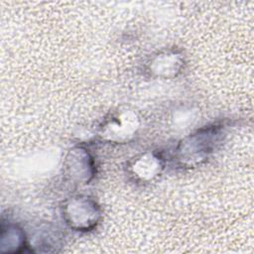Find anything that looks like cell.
I'll return each mask as SVG.
<instances>
[{
    "mask_svg": "<svg viewBox=\"0 0 254 254\" xmlns=\"http://www.w3.org/2000/svg\"><path fill=\"white\" fill-rule=\"evenodd\" d=\"M224 135L223 124L203 126L183 138L175 149V161L181 168H195L205 163Z\"/></svg>",
    "mask_w": 254,
    "mask_h": 254,
    "instance_id": "cell-1",
    "label": "cell"
},
{
    "mask_svg": "<svg viewBox=\"0 0 254 254\" xmlns=\"http://www.w3.org/2000/svg\"><path fill=\"white\" fill-rule=\"evenodd\" d=\"M61 211L67 227L77 232L93 230L102 217L100 205L93 197L85 194H75L66 198Z\"/></svg>",
    "mask_w": 254,
    "mask_h": 254,
    "instance_id": "cell-2",
    "label": "cell"
},
{
    "mask_svg": "<svg viewBox=\"0 0 254 254\" xmlns=\"http://www.w3.org/2000/svg\"><path fill=\"white\" fill-rule=\"evenodd\" d=\"M141 126L139 115L132 109L121 108L107 115L97 129V139L110 144H123L132 140Z\"/></svg>",
    "mask_w": 254,
    "mask_h": 254,
    "instance_id": "cell-3",
    "label": "cell"
},
{
    "mask_svg": "<svg viewBox=\"0 0 254 254\" xmlns=\"http://www.w3.org/2000/svg\"><path fill=\"white\" fill-rule=\"evenodd\" d=\"M64 175L75 185H86L93 179L95 163L88 149L74 146L67 151L64 160Z\"/></svg>",
    "mask_w": 254,
    "mask_h": 254,
    "instance_id": "cell-4",
    "label": "cell"
},
{
    "mask_svg": "<svg viewBox=\"0 0 254 254\" xmlns=\"http://www.w3.org/2000/svg\"><path fill=\"white\" fill-rule=\"evenodd\" d=\"M185 64L186 60L182 51L175 48L163 49L148 59L146 70L152 77L171 79L183 71Z\"/></svg>",
    "mask_w": 254,
    "mask_h": 254,
    "instance_id": "cell-5",
    "label": "cell"
},
{
    "mask_svg": "<svg viewBox=\"0 0 254 254\" xmlns=\"http://www.w3.org/2000/svg\"><path fill=\"white\" fill-rule=\"evenodd\" d=\"M165 169V159L157 151H146L131 158L126 166L128 176L136 183L155 181Z\"/></svg>",
    "mask_w": 254,
    "mask_h": 254,
    "instance_id": "cell-6",
    "label": "cell"
},
{
    "mask_svg": "<svg viewBox=\"0 0 254 254\" xmlns=\"http://www.w3.org/2000/svg\"><path fill=\"white\" fill-rule=\"evenodd\" d=\"M24 230L17 224L1 223L0 250L3 253H23L32 251Z\"/></svg>",
    "mask_w": 254,
    "mask_h": 254,
    "instance_id": "cell-7",
    "label": "cell"
}]
</instances>
